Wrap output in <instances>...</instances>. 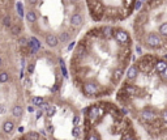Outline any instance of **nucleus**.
Instances as JSON below:
<instances>
[{
	"instance_id": "obj_1",
	"label": "nucleus",
	"mask_w": 167,
	"mask_h": 140,
	"mask_svg": "<svg viewBox=\"0 0 167 140\" xmlns=\"http://www.w3.org/2000/svg\"><path fill=\"white\" fill-rule=\"evenodd\" d=\"M155 63H157V59L154 55H144V56H141V59L137 62L136 67H137L138 71H141L142 73H150L154 69Z\"/></svg>"
},
{
	"instance_id": "obj_2",
	"label": "nucleus",
	"mask_w": 167,
	"mask_h": 140,
	"mask_svg": "<svg viewBox=\"0 0 167 140\" xmlns=\"http://www.w3.org/2000/svg\"><path fill=\"white\" fill-rule=\"evenodd\" d=\"M88 6L91 11L93 19L95 21H99L104 15V8H103V4L101 3V0H88Z\"/></svg>"
},
{
	"instance_id": "obj_3",
	"label": "nucleus",
	"mask_w": 167,
	"mask_h": 140,
	"mask_svg": "<svg viewBox=\"0 0 167 140\" xmlns=\"http://www.w3.org/2000/svg\"><path fill=\"white\" fill-rule=\"evenodd\" d=\"M140 119L144 122V123L146 124H153L154 122H157L159 119L158 116V113H157V110H154V109L151 107H145L142 109V110L140 111Z\"/></svg>"
},
{
	"instance_id": "obj_4",
	"label": "nucleus",
	"mask_w": 167,
	"mask_h": 140,
	"mask_svg": "<svg viewBox=\"0 0 167 140\" xmlns=\"http://www.w3.org/2000/svg\"><path fill=\"white\" fill-rule=\"evenodd\" d=\"M145 43L148 47L150 49H161L163 46V41H162L161 35L157 34V33H148V35L145 37Z\"/></svg>"
},
{
	"instance_id": "obj_5",
	"label": "nucleus",
	"mask_w": 167,
	"mask_h": 140,
	"mask_svg": "<svg viewBox=\"0 0 167 140\" xmlns=\"http://www.w3.org/2000/svg\"><path fill=\"white\" fill-rule=\"evenodd\" d=\"M99 90L101 88L95 81H86L82 84V92L86 97H94L99 93Z\"/></svg>"
},
{
	"instance_id": "obj_6",
	"label": "nucleus",
	"mask_w": 167,
	"mask_h": 140,
	"mask_svg": "<svg viewBox=\"0 0 167 140\" xmlns=\"http://www.w3.org/2000/svg\"><path fill=\"white\" fill-rule=\"evenodd\" d=\"M114 38L116 40L117 43H120V45H123V46H127L130 41L129 34H128L124 29H115L114 30Z\"/></svg>"
},
{
	"instance_id": "obj_7",
	"label": "nucleus",
	"mask_w": 167,
	"mask_h": 140,
	"mask_svg": "<svg viewBox=\"0 0 167 140\" xmlns=\"http://www.w3.org/2000/svg\"><path fill=\"white\" fill-rule=\"evenodd\" d=\"M102 114H103V110H102L99 106L93 105L88 110V118H89V121H90L91 123H94V122H97L99 118H101Z\"/></svg>"
},
{
	"instance_id": "obj_8",
	"label": "nucleus",
	"mask_w": 167,
	"mask_h": 140,
	"mask_svg": "<svg viewBox=\"0 0 167 140\" xmlns=\"http://www.w3.org/2000/svg\"><path fill=\"white\" fill-rule=\"evenodd\" d=\"M123 90L125 92V94H127L128 97H140V96H138L140 89L133 84H127L124 88H123Z\"/></svg>"
},
{
	"instance_id": "obj_9",
	"label": "nucleus",
	"mask_w": 167,
	"mask_h": 140,
	"mask_svg": "<svg viewBox=\"0 0 167 140\" xmlns=\"http://www.w3.org/2000/svg\"><path fill=\"white\" fill-rule=\"evenodd\" d=\"M137 75H138V68L136 66H130L127 69V72H125V76H127L128 81H133L137 77Z\"/></svg>"
},
{
	"instance_id": "obj_10",
	"label": "nucleus",
	"mask_w": 167,
	"mask_h": 140,
	"mask_svg": "<svg viewBox=\"0 0 167 140\" xmlns=\"http://www.w3.org/2000/svg\"><path fill=\"white\" fill-rule=\"evenodd\" d=\"M46 43L50 46V47H56V46L59 45V38H57L55 34L50 33V34L46 35Z\"/></svg>"
},
{
	"instance_id": "obj_11",
	"label": "nucleus",
	"mask_w": 167,
	"mask_h": 140,
	"mask_svg": "<svg viewBox=\"0 0 167 140\" xmlns=\"http://www.w3.org/2000/svg\"><path fill=\"white\" fill-rule=\"evenodd\" d=\"M82 22H84L82 16L78 13L73 15V16L70 17V24H72V26H75V28H80L81 25H82Z\"/></svg>"
},
{
	"instance_id": "obj_12",
	"label": "nucleus",
	"mask_w": 167,
	"mask_h": 140,
	"mask_svg": "<svg viewBox=\"0 0 167 140\" xmlns=\"http://www.w3.org/2000/svg\"><path fill=\"white\" fill-rule=\"evenodd\" d=\"M166 68H167V60H164V59L157 60L155 66H154V69H155L158 73H162V72H163Z\"/></svg>"
},
{
	"instance_id": "obj_13",
	"label": "nucleus",
	"mask_w": 167,
	"mask_h": 140,
	"mask_svg": "<svg viewBox=\"0 0 167 140\" xmlns=\"http://www.w3.org/2000/svg\"><path fill=\"white\" fill-rule=\"evenodd\" d=\"M29 47H30L31 53H35L37 50H39V47H41V43H39V41L37 40L35 37H31L30 40H29Z\"/></svg>"
},
{
	"instance_id": "obj_14",
	"label": "nucleus",
	"mask_w": 167,
	"mask_h": 140,
	"mask_svg": "<svg viewBox=\"0 0 167 140\" xmlns=\"http://www.w3.org/2000/svg\"><path fill=\"white\" fill-rule=\"evenodd\" d=\"M123 75H124V71H123V68H116L114 72H112V81L116 84V82H119L120 80H121Z\"/></svg>"
},
{
	"instance_id": "obj_15",
	"label": "nucleus",
	"mask_w": 167,
	"mask_h": 140,
	"mask_svg": "<svg viewBox=\"0 0 167 140\" xmlns=\"http://www.w3.org/2000/svg\"><path fill=\"white\" fill-rule=\"evenodd\" d=\"M13 130H14V123H13L12 121L4 122V124H3V131H4L5 134H10Z\"/></svg>"
},
{
	"instance_id": "obj_16",
	"label": "nucleus",
	"mask_w": 167,
	"mask_h": 140,
	"mask_svg": "<svg viewBox=\"0 0 167 140\" xmlns=\"http://www.w3.org/2000/svg\"><path fill=\"white\" fill-rule=\"evenodd\" d=\"M12 114L16 116V118H21V115H22V106H20V105L13 106Z\"/></svg>"
},
{
	"instance_id": "obj_17",
	"label": "nucleus",
	"mask_w": 167,
	"mask_h": 140,
	"mask_svg": "<svg viewBox=\"0 0 167 140\" xmlns=\"http://www.w3.org/2000/svg\"><path fill=\"white\" fill-rule=\"evenodd\" d=\"M158 32H159V34H161V35L167 37V22H162V24L159 25Z\"/></svg>"
},
{
	"instance_id": "obj_18",
	"label": "nucleus",
	"mask_w": 167,
	"mask_h": 140,
	"mask_svg": "<svg viewBox=\"0 0 167 140\" xmlns=\"http://www.w3.org/2000/svg\"><path fill=\"white\" fill-rule=\"evenodd\" d=\"M31 103H33V106H42L44 103V100L43 97H33Z\"/></svg>"
},
{
	"instance_id": "obj_19",
	"label": "nucleus",
	"mask_w": 167,
	"mask_h": 140,
	"mask_svg": "<svg viewBox=\"0 0 167 140\" xmlns=\"http://www.w3.org/2000/svg\"><path fill=\"white\" fill-rule=\"evenodd\" d=\"M162 3H163V0H149V7L150 8H158L159 6H162Z\"/></svg>"
},
{
	"instance_id": "obj_20",
	"label": "nucleus",
	"mask_w": 167,
	"mask_h": 140,
	"mask_svg": "<svg viewBox=\"0 0 167 140\" xmlns=\"http://www.w3.org/2000/svg\"><path fill=\"white\" fill-rule=\"evenodd\" d=\"M26 20H28V22H35V20H37L35 12L29 11L28 13H26Z\"/></svg>"
},
{
	"instance_id": "obj_21",
	"label": "nucleus",
	"mask_w": 167,
	"mask_h": 140,
	"mask_svg": "<svg viewBox=\"0 0 167 140\" xmlns=\"http://www.w3.org/2000/svg\"><path fill=\"white\" fill-rule=\"evenodd\" d=\"M69 38H70L69 33H67V32H63V33H60V37H59V40L61 41L63 43L68 42V41H69Z\"/></svg>"
},
{
	"instance_id": "obj_22",
	"label": "nucleus",
	"mask_w": 167,
	"mask_h": 140,
	"mask_svg": "<svg viewBox=\"0 0 167 140\" xmlns=\"http://www.w3.org/2000/svg\"><path fill=\"white\" fill-rule=\"evenodd\" d=\"M86 140H101V136H99V135L97 134L95 131H91L90 134L88 135V137H86Z\"/></svg>"
},
{
	"instance_id": "obj_23",
	"label": "nucleus",
	"mask_w": 167,
	"mask_h": 140,
	"mask_svg": "<svg viewBox=\"0 0 167 140\" xmlns=\"http://www.w3.org/2000/svg\"><path fill=\"white\" fill-rule=\"evenodd\" d=\"M159 119H161L162 124L167 126V109H166V110H163V111L161 113V116H159Z\"/></svg>"
},
{
	"instance_id": "obj_24",
	"label": "nucleus",
	"mask_w": 167,
	"mask_h": 140,
	"mask_svg": "<svg viewBox=\"0 0 167 140\" xmlns=\"http://www.w3.org/2000/svg\"><path fill=\"white\" fill-rule=\"evenodd\" d=\"M55 113H56V106L51 105V106H50V109L47 110V116H48V118H52V116L55 115Z\"/></svg>"
},
{
	"instance_id": "obj_25",
	"label": "nucleus",
	"mask_w": 167,
	"mask_h": 140,
	"mask_svg": "<svg viewBox=\"0 0 167 140\" xmlns=\"http://www.w3.org/2000/svg\"><path fill=\"white\" fill-rule=\"evenodd\" d=\"M103 34L106 35V37H111V35H114V30H112V28L106 26L103 29Z\"/></svg>"
},
{
	"instance_id": "obj_26",
	"label": "nucleus",
	"mask_w": 167,
	"mask_h": 140,
	"mask_svg": "<svg viewBox=\"0 0 167 140\" xmlns=\"http://www.w3.org/2000/svg\"><path fill=\"white\" fill-rule=\"evenodd\" d=\"M18 43H20L21 47H25V46H29V40L26 37H21L18 40Z\"/></svg>"
},
{
	"instance_id": "obj_27",
	"label": "nucleus",
	"mask_w": 167,
	"mask_h": 140,
	"mask_svg": "<svg viewBox=\"0 0 167 140\" xmlns=\"http://www.w3.org/2000/svg\"><path fill=\"white\" fill-rule=\"evenodd\" d=\"M38 132H30V134L28 135V140H39L41 137H38Z\"/></svg>"
},
{
	"instance_id": "obj_28",
	"label": "nucleus",
	"mask_w": 167,
	"mask_h": 140,
	"mask_svg": "<svg viewBox=\"0 0 167 140\" xmlns=\"http://www.w3.org/2000/svg\"><path fill=\"white\" fill-rule=\"evenodd\" d=\"M16 8H17V13L20 15L21 17H22V16H23V6L20 3V1H18V3L16 4Z\"/></svg>"
},
{
	"instance_id": "obj_29",
	"label": "nucleus",
	"mask_w": 167,
	"mask_h": 140,
	"mask_svg": "<svg viewBox=\"0 0 167 140\" xmlns=\"http://www.w3.org/2000/svg\"><path fill=\"white\" fill-rule=\"evenodd\" d=\"M80 132H81V128H80L78 126H75V127H73V130H72L73 137H78V136H80Z\"/></svg>"
},
{
	"instance_id": "obj_30",
	"label": "nucleus",
	"mask_w": 167,
	"mask_h": 140,
	"mask_svg": "<svg viewBox=\"0 0 167 140\" xmlns=\"http://www.w3.org/2000/svg\"><path fill=\"white\" fill-rule=\"evenodd\" d=\"M9 76H8L7 72H0V82H7Z\"/></svg>"
},
{
	"instance_id": "obj_31",
	"label": "nucleus",
	"mask_w": 167,
	"mask_h": 140,
	"mask_svg": "<svg viewBox=\"0 0 167 140\" xmlns=\"http://www.w3.org/2000/svg\"><path fill=\"white\" fill-rule=\"evenodd\" d=\"M3 24H4V26H10L12 25V19L9 16H5L4 20H3Z\"/></svg>"
},
{
	"instance_id": "obj_32",
	"label": "nucleus",
	"mask_w": 167,
	"mask_h": 140,
	"mask_svg": "<svg viewBox=\"0 0 167 140\" xmlns=\"http://www.w3.org/2000/svg\"><path fill=\"white\" fill-rule=\"evenodd\" d=\"M60 68H61V72H63V76L64 77H68V73H67V68H65V64L63 60H60Z\"/></svg>"
},
{
	"instance_id": "obj_33",
	"label": "nucleus",
	"mask_w": 167,
	"mask_h": 140,
	"mask_svg": "<svg viewBox=\"0 0 167 140\" xmlns=\"http://www.w3.org/2000/svg\"><path fill=\"white\" fill-rule=\"evenodd\" d=\"M159 79L162 80V81H164V82H167V68L164 69L162 73H159Z\"/></svg>"
},
{
	"instance_id": "obj_34",
	"label": "nucleus",
	"mask_w": 167,
	"mask_h": 140,
	"mask_svg": "<svg viewBox=\"0 0 167 140\" xmlns=\"http://www.w3.org/2000/svg\"><path fill=\"white\" fill-rule=\"evenodd\" d=\"M142 6H144V1L137 0V1H136V4H135V9H136V11H140V9L142 8Z\"/></svg>"
},
{
	"instance_id": "obj_35",
	"label": "nucleus",
	"mask_w": 167,
	"mask_h": 140,
	"mask_svg": "<svg viewBox=\"0 0 167 140\" xmlns=\"http://www.w3.org/2000/svg\"><path fill=\"white\" fill-rule=\"evenodd\" d=\"M20 33H21L20 26H12V34L17 35V34H20Z\"/></svg>"
},
{
	"instance_id": "obj_36",
	"label": "nucleus",
	"mask_w": 167,
	"mask_h": 140,
	"mask_svg": "<svg viewBox=\"0 0 167 140\" xmlns=\"http://www.w3.org/2000/svg\"><path fill=\"white\" fill-rule=\"evenodd\" d=\"M132 4H133V0H125V7H127V8H130Z\"/></svg>"
},
{
	"instance_id": "obj_37",
	"label": "nucleus",
	"mask_w": 167,
	"mask_h": 140,
	"mask_svg": "<svg viewBox=\"0 0 167 140\" xmlns=\"http://www.w3.org/2000/svg\"><path fill=\"white\" fill-rule=\"evenodd\" d=\"M121 140H135V137H132L130 135H124V136L121 137Z\"/></svg>"
},
{
	"instance_id": "obj_38",
	"label": "nucleus",
	"mask_w": 167,
	"mask_h": 140,
	"mask_svg": "<svg viewBox=\"0 0 167 140\" xmlns=\"http://www.w3.org/2000/svg\"><path fill=\"white\" fill-rule=\"evenodd\" d=\"M42 115H43V110H38V111H37V116H35V118L37 119H41Z\"/></svg>"
},
{
	"instance_id": "obj_39",
	"label": "nucleus",
	"mask_w": 167,
	"mask_h": 140,
	"mask_svg": "<svg viewBox=\"0 0 167 140\" xmlns=\"http://www.w3.org/2000/svg\"><path fill=\"white\" fill-rule=\"evenodd\" d=\"M34 67H35V66H34L33 63H31L30 66L28 67V71H29V73H33V72H34Z\"/></svg>"
},
{
	"instance_id": "obj_40",
	"label": "nucleus",
	"mask_w": 167,
	"mask_h": 140,
	"mask_svg": "<svg viewBox=\"0 0 167 140\" xmlns=\"http://www.w3.org/2000/svg\"><path fill=\"white\" fill-rule=\"evenodd\" d=\"M26 1H28L29 6H35V4L38 3V0H26Z\"/></svg>"
},
{
	"instance_id": "obj_41",
	"label": "nucleus",
	"mask_w": 167,
	"mask_h": 140,
	"mask_svg": "<svg viewBox=\"0 0 167 140\" xmlns=\"http://www.w3.org/2000/svg\"><path fill=\"white\" fill-rule=\"evenodd\" d=\"M78 122H80V116H75V119H73V124H75V126H78Z\"/></svg>"
},
{
	"instance_id": "obj_42",
	"label": "nucleus",
	"mask_w": 167,
	"mask_h": 140,
	"mask_svg": "<svg viewBox=\"0 0 167 140\" xmlns=\"http://www.w3.org/2000/svg\"><path fill=\"white\" fill-rule=\"evenodd\" d=\"M75 46H76V42H75V41H73V42H72V43H70V45H69V46H68V51H70V50H72V49H73V47H75Z\"/></svg>"
},
{
	"instance_id": "obj_43",
	"label": "nucleus",
	"mask_w": 167,
	"mask_h": 140,
	"mask_svg": "<svg viewBox=\"0 0 167 140\" xmlns=\"http://www.w3.org/2000/svg\"><path fill=\"white\" fill-rule=\"evenodd\" d=\"M136 51H137V54H140V55L142 54V49H141L140 46H136Z\"/></svg>"
},
{
	"instance_id": "obj_44",
	"label": "nucleus",
	"mask_w": 167,
	"mask_h": 140,
	"mask_svg": "<svg viewBox=\"0 0 167 140\" xmlns=\"http://www.w3.org/2000/svg\"><path fill=\"white\" fill-rule=\"evenodd\" d=\"M28 111H29V113H34V106H29V107H28Z\"/></svg>"
},
{
	"instance_id": "obj_45",
	"label": "nucleus",
	"mask_w": 167,
	"mask_h": 140,
	"mask_svg": "<svg viewBox=\"0 0 167 140\" xmlns=\"http://www.w3.org/2000/svg\"><path fill=\"white\" fill-rule=\"evenodd\" d=\"M4 110H5V109H4V106H3V105H0V114H3V113H4Z\"/></svg>"
},
{
	"instance_id": "obj_46",
	"label": "nucleus",
	"mask_w": 167,
	"mask_h": 140,
	"mask_svg": "<svg viewBox=\"0 0 167 140\" xmlns=\"http://www.w3.org/2000/svg\"><path fill=\"white\" fill-rule=\"evenodd\" d=\"M48 131L50 132H54V127H52L51 124H48Z\"/></svg>"
},
{
	"instance_id": "obj_47",
	"label": "nucleus",
	"mask_w": 167,
	"mask_h": 140,
	"mask_svg": "<svg viewBox=\"0 0 167 140\" xmlns=\"http://www.w3.org/2000/svg\"><path fill=\"white\" fill-rule=\"evenodd\" d=\"M18 132H20V134H22V132H23V127L22 126L18 127Z\"/></svg>"
},
{
	"instance_id": "obj_48",
	"label": "nucleus",
	"mask_w": 167,
	"mask_h": 140,
	"mask_svg": "<svg viewBox=\"0 0 167 140\" xmlns=\"http://www.w3.org/2000/svg\"><path fill=\"white\" fill-rule=\"evenodd\" d=\"M1 63H3V59H1V56H0V66H1Z\"/></svg>"
},
{
	"instance_id": "obj_49",
	"label": "nucleus",
	"mask_w": 167,
	"mask_h": 140,
	"mask_svg": "<svg viewBox=\"0 0 167 140\" xmlns=\"http://www.w3.org/2000/svg\"><path fill=\"white\" fill-rule=\"evenodd\" d=\"M39 140H46V139H43V137H41V139H39Z\"/></svg>"
},
{
	"instance_id": "obj_50",
	"label": "nucleus",
	"mask_w": 167,
	"mask_h": 140,
	"mask_svg": "<svg viewBox=\"0 0 167 140\" xmlns=\"http://www.w3.org/2000/svg\"><path fill=\"white\" fill-rule=\"evenodd\" d=\"M23 140H28V139H23Z\"/></svg>"
}]
</instances>
